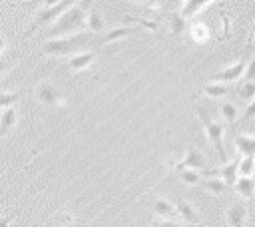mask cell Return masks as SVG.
Instances as JSON below:
<instances>
[{"label": "cell", "instance_id": "cell-1", "mask_svg": "<svg viewBox=\"0 0 255 227\" xmlns=\"http://www.w3.org/2000/svg\"><path fill=\"white\" fill-rule=\"evenodd\" d=\"M90 10V0H80L78 4H72L48 30V40L52 38H62L70 34H78L82 26H86V16Z\"/></svg>", "mask_w": 255, "mask_h": 227}, {"label": "cell", "instance_id": "cell-2", "mask_svg": "<svg viewBox=\"0 0 255 227\" xmlns=\"http://www.w3.org/2000/svg\"><path fill=\"white\" fill-rule=\"evenodd\" d=\"M90 44H92V34L78 32V34H70V36L46 40V42L42 44V54H44V56H50V58L74 56V54L82 52L84 48H88Z\"/></svg>", "mask_w": 255, "mask_h": 227}, {"label": "cell", "instance_id": "cell-3", "mask_svg": "<svg viewBox=\"0 0 255 227\" xmlns=\"http://www.w3.org/2000/svg\"><path fill=\"white\" fill-rule=\"evenodd\" d=\"M197 117H199V121H201L203 129H205L207 139L211 141V145H213V149H215V153H217L219 161H223V163H225V161H227V153H225V145H223L225 123H223V121L213 119V117H211V114H209L203 106H197Z\"/></svg>", "mask_w": 255, "mask_h": 227}, {"label": "cell", "instance_id": "cell-4", "mask_svg": "<svg viewBox=\"0 0 255 227\" xmlns=\"http://www.w3.org/2000/svg\"><path fill=\"white\" fill-rule=\"evenodd\" d=\"M72 4H76V0H62V2L54 4V6H50V8H40V12L36 14V18L32 20V24L28 26V30L24 32V38H30L36 30L44 28L46 24H54Z\"/></svg>", "mask_w": 255, "mask_h": 227}, {"label": "cell", "instance_id": "cell-5", "mask_svg": "<svg viewBox=\"0 0 255 227\" xmlns=\"http://www.w3.org/2000/svg\"><path fill=\"white\" fill-rule=\"evenodd\" d=\"M34 94H36V100L46 106V108H56V106H62L64 104V96L60 92V88L52 82H40L36 84L34 88Z\"/></svg>", "mask_w": 255, "mask_h": 227}, {"label": "cell", "instance_id": "cell-6", "mask_svg": "<svg viewBox=\"0 0 255 227\" xmlns=\"http://www.w3.org/2000/svg\"><path fill=\"white\" fill-rule=\"evenodd\" d=\"M173 167H175V171H179V169H195V171H201V169H203V171H205V169H207V159H205L203 151H199L197 147L189 145V147L185 149L183 159H181V161H175Z\"/></svg>", "mask_w": 255, "mask_h": 227}, {"label": "cell", "instance_id": "cell-7", "mask_svg": "<svg viewBox=\"0 0 255 227\" xmlns=\"http://www.w3.org/2000/svg\"><path fill=\"white\" fill-rule=\"evenodd\" d=\"M225 221L229 227H245L247 221V203L245 201H235L227 207L225 211Z\"/></svg>", "mask_w": 255, "mask_h": 227}, {"label": "cell", "instance_id": "cell-8", "mask_svg": "<svg viewBox=\"0 0 255 227\" xmlns=\"http://www.w3.org/2000/svg\"><path fill=\"white\" fill-rule=\"evenodd\" d=\"M245 60H239V62H235V64H231V66H227L225 70H221V72H217V74H213L211 76V82H219V84H227V82H235V80H239L241 76H243V72H245Z\"/></svg>", "mask_w": 255, "mask_h": 227}, {"label": "cell", "instance_id": "cell-9", "mask_svg": "<svg viewBox=\"0 0 255 227\" xmlns=\"http://www.w3.org/2000/svg\"><path fill=\"white\" fill-rule=\"evenodd\" d=\"M237 167H239V157H235V159L229 161V163H223V165L217 167V169H205V173H207V175H219L225 185H233L235 179H237Z\"/></svg>", "mask_w": 255, "mask_h": 227}, {"label": "cell", "instance_id": "cell-10", "mask_svg": "<svg viewBox=\"0 0 255 227\" xmlns=\"http://www.w3.org/2000/svg\"><path fill=\"white\" fill-rule=\"evenodd\" d=\"M235 189V193L241 197V199H251L255 195V177H245V175H237L235 183L231 185Z\"/></svg>", "mask_w": 255, "mask_h": 227}, {"label": "cell", "instance_id": "cell-11", "mask_svg": "<svg viewBox=\"0 0 255 227\" xmlns=\"http://www.w3.org/2000/svg\"><path fill=\"white\" fill-rule=\"evenodd\" d=\"M94 60H96V54L90 52V50H86V52L74 54V56L68 60V66H70V70H74V72H84V70H88V68L94 64Z\"/></svg>", "mask_w": 255, "mask_h": 227}, {"label": "cell", "instance_id": "cell-12", "mask_svg": "<svg viewBox=\"0 0 255 227\" xmlns=\"http://www.w3.org/2000/svg\"><path fill=\"white\" fill-rule=\"evenodd\" d=\"M173 207H175V213H177L183 221L193 223V225H201V217H199V213L195 211V207H193L191 203H187V201H175Z\"/></svg>", "mask_w": 255, "mask_h": 227}, {"label": "cell", "instance_id": "cell-13", "mask_svg": "<svg viewBox=\"0 0 255 227\" xmlns=\"http://www.w3.org/2000/svg\"><path fill=\"white\" fill-rule=\"evenodd\" d=\"M235 149L239 155L243 157H255V135H247V133H239L235 139Z\"/></svg>", "mask_w": 255, "mask_h": 227}, {"label": "cell", "instance_id": "cell-14", "mask_svg": "<svg viewBox=\"0 0 255 227\" xmlns=\"http://www.w3.org/2000/svg\"><path fill=\"white\" fill-rule=\"evenodd\" d=\"M211 2H215V0H183L181 10H179V16L183 20H189V18L197 16L203 8H207Z\"/></svg>", "mask_w": 255, "mask_h": 227}, {"label": "cell", "instance_id": "cell-15", "mask_svg": "<svg viewBox=\"0 0 255 227\" xmlns=\"http://www.w3.org/2000/svg\"><path fill=\"white\" fill-rule=\"evenodd\" d=\"M16 119H18L16 108H4V112L0 114V137L6 135L16 125Z\"/></svg>", "mask_w": 255, "mask_h": 227}, {"label": "cell", "instance_id": "cell-16", "mask_svg": "<svg viewBox=\"0 0 255 227\" xmlns=\"http://www.w3.org/2000/svg\"><path fill=\"white\" fill-rule=\"evenodd\" d=\"M86 26L90 28L92 34H100V32L104 30V18H102V14H100L98 8H90V10H88Z\"/></svg>", "mask_w": 255, "mask_h": 227}, {"label": "cell", "instance_id": "cell-17", "mask_svg": "<svg viewBox=\"0 0 255 227\" xmlns=\"http://www.w3.org/2000/svg\"><path fill=\"white\" fill-rule=\"evenodd\" d=\"M131 32H135V28H131V26H120V28H114V30H110L108 34L102 36L100 44H112V42H118L120 38H126V36L131 34Z\"/></svg>", "mask_w": 255, "mask_h": 227}, {"label": "cell", "instance_id": "cell-18", "mask_svg": "<svg viewBox=\"0 0 255 227\" xmlns=\"http://www.w3.org/2000/svg\"><path fill=\"white\" fill-rule=\"evenodd\" d=\"M177 179L181 183H185V185H201V181H203L201 173L195 171V169H179L177 171Z\"/></svg>", "mask_w": 255, "mask_h": 227}, {"label": "cell", "instance_id": "cell-19", "mask_svg": "<svg viewBox=\"0 0 255 227\" xmlns=\"http://www.w3.org/2000/svg\"><path fill=\"white\" fill-rule=\"evenodd\" d=\"M153 213L159 215V217H169V215L175 213V207H173V203H171L169 199H165V197H157L155 203H153Z\"/></svg>", "mask_w": 255, "mask_h": 227}, {"label": "cell", "instance_id": "cell-20", "mask_svg": "<svg viewBox=\"0 0 255 227\" xmlns=\"http://www.w3.org/2000/svg\"><path fill=\"white\" fill-rule=\"evenodd\" d=\"M219 112H221L223 121H227V123H235L237 117H239V110H237V106L233 102H223L219 106Z\"/></svg>", "mask_w": 255, "mask_h": 227}, {"label": "cell", "instance_id": "cell-21", "mask_svg": "<svg viewBox=\"0 0 255 227\" xmlns=\"http://www.w3.org/2000/svg\"><path fill=\"white\" fill-rule=\"evenodd\" d=\"M203 92H205V96H209V98H223V96L229 94V88H227L225 84H219V82H209V84H205Z\"/></svg>", "mask_w": 255, "mask_h": 227}, {"label": "cell", "instance_id": "cell-22", "mask_svg": "<svg viewBox=\"0 0 255 227\" xmlns=\"http://www.w3.org/2000/svg\"><path fill=\"white\" fill-rule=\"evenodd\" d=\"M253 173H255V157H239V167H237V175L253 177Z\"/></svg>", "mask_w": 255, "mask_h": 227}, {"label": "cell", "instance_id": "cell-23", "mask_svg": "<svg viewBox=\"0 0 255 227\" xmlns=\"http://www.w3.org/2000/svg\"><path fill=\"white\" fill-rule=\"evenodd\" d=\"M189 36L195 40V42H205L207 38H209V30H207V26L205 24H201V22H197V24H191V28H189Z\"/></svg>", "mask_w": 255, "mask_h": 227}, {"label": "cell", "instance_id": "cell-24", "mask_svg": "<svg viewBox=\"0 0 255 227\" xmlns=\"http://www.w3.org/2000/svg\"><path fill=\"white\" fill-rule=\"evenodd\" d=\"M201 185H203L209 193H213V195H221V193L227 189V185H225L221 179H215V177H213V179H203Z\"/></svg>", "mask_w": 255, "mask_h": 227}, {"label": "cell", "instance_id": "cell-25", "mask_svg": "<svg viewBox=\"0 0 255 227\" xmlns=\"http://www.w3.org/2000/svg\"><path fill=\"white\" fill-rule=\"evenodd\" d=\"M237 96H239L241 100H245L247 104H249L251 100H255V80H253V82H245L243 86H239Z\"/></svg>", "mask_w": 255, "mask_h": 227}, {"label": "cell", "instance_id": "cell-26", "mask_svg": "<svg viewBox=\"0 0 255 227\" xmlns=\"http://www.w3.org/2000/svg\"><path fill=\"white\" fill-rule=\"evenodd\" d=\"M20 96V92H0V108H14Z\"/></svg>", "mask_w": 255, "mask_h": 227}, {"label": "cell", "instance_id": "cell-27", "mask_svg": "<svg viewBox=\"0 0 255 227\" xmlns=\"http://www.w3.org/2000/svg\"><path fill=\"white\" fill-rule=\"evenodd\" d=\"M16 60H18V54L14 52V54H6V56H0V78L16 64Z\"/></svg>", "mask_w": 255, "mask_h": 227}, {"label": "cell", "instance_id": "cell-28", "mask_svg": "<svg viewBox=\"0 0 255 227\" xmlns=\"http://www.w3.org/2000/svg\"><path fill=\"white\" fill-rule=\"evenodd\" d=\"M183 24H185V22H183V18H181L179 14H171V16H169V32H171V34H175V36L181 34Z\"/></svg>", "mask_w": 255, "mask_h": 227}, {"label": "cell", "instance_id": "cell-29", "mask_svg": "<svg viewBox=\"0 0 255 227\" xmlns=\"http://www.w3.org/2000/svg\"><path fill=\"white\" fill-rule=\"evenodd\" d=\"M124 22H126V24H128V22H137L139 26H143V28H147V30H151V32H157V24H155V22H149V20H143V18H133V16H128Z\"/></svg>", "mask_w": 255, "mask_h": 227}, {"label": "cell", "instance_id": "cell-30", "mask_svg": "<svg viewBox=\"0 0 255 227\" xmlns=\"http://www.w3.org/2000/svg\"><path fill=\"white\" fill-rule=\"evenodd\" d=\"M255 117V100H251L249 104H247V108H245V112H243V115H241V123H245V121H249V119H253Z\"/></svg>", "mask_w": 255, "mask_h": 227}, {"label": "cell", "instance_id": "cell-31", "mask_svg": "<svg viewBox=\"0 0 255 227\" xmlns=\"http://www.w3.org/2000/svg\"><path fill=\"white\" fill-rule=\"evenodd\" d=\"M243 78L245 82H253L255 80V58L245 66V72H243Z\"/></svg>", "mask_w": 255, "mask_h": 227}, {"label": "cell", "instance_id": "cell-32", "mask_svg": "<svg viewBox=\"0 0 255 227\" xmlns=\"http://www.w3.org/2000/svg\"><path fill=\"white\" fill-rule=\"evenodd\" d=\"M155 227H183V225H179V223H175L171 219H157L155 221Z\"/></svg>", "mask_w": 255, "mask_h": 227}, {"label": "cell", "instance_id": "cell-33", "mask_svg": "<svg viewBox=\"0 0 255 227\" xmlns=\"http://www.w3.org/2000/svg\"><path fill=\"white\" fill-rule=\"evenodd\" d=\"M58 2H62V0H42V8H50V6L58 4Z\"/></svg>", "mask_w": 255, "mask_h": 227}, {"label": "cell", "instance_id": "cell-34", "mask_svg": "<svg viewBox=\"0 0 255 227\" xmlns=\"http://www.w3.org/2000/svg\"><path fill=\"white\" fill-rule=\"evenodd\" d=\"M255 50V32H253V36L249 38V44H247V52H253Z\"/></svg>", "mask_w": 255, "mask_h": 227}, {"label": "cell", "instance_id": "cell-35", "mask_svg": "<svg viewBox=\"0 0 255 227\" xmlns=\"http://www.w3.org/2000/svg\"><path fill=\"white\" fill-rule=\"evenodd\" d=\"M4 48H6V40H4V36L0 34V54L4 52Z\"/></svg>", "mask_w": 255, "mask_h": 227}, {"label": "cell", "instance_id": "cell-36", "mask_svg": "<svg viewBox=\"0 0 255 227\" xmlns=\"http://www.w3.org/2000/svg\"><path fill=\"white\" fill-rule=\"evenodd\" d=\"M8 223H10V217H4V219H0V227H8Z\"/></svg>", "mask_w": 255, "mask_h": 227}, {"label": "cell", "instance_id": "cell-37", "mask_svg": "<svg viewBox=\"0 0 255 227\" xmlns=\"http://www.w3.org/2000/svg\"><path fill=\"white\" fill-rule=\"evenodd\" d=\"M131 2H147V0H131Z\"/></svg>", "mask_w": 255, "mask_h": 227}]
</instances>
